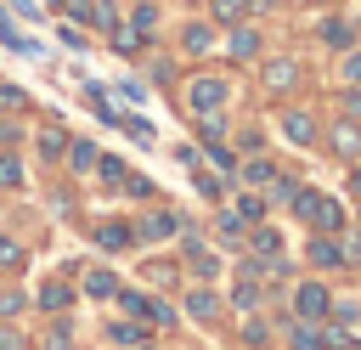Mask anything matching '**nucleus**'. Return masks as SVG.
<instances>
[{"instance_id": "nucleus-5", "label": "nucleus", "mask_w": 361, "mask_h": 350, "mask_svg": "<svg viewBox=\"0 0 361 350\" xmlns=\"http://www.w3.org/2000/svg\"><path fill=\"white\" fill-rule=\"evenodd\" d=\"M180 231V220L175 215H147L141 226H135V237H147V243H158V237H175Z\"/></svg>"}, {"instance_id": "nucleus-23", "label": "nucleus", "mask_w": 361, "mask_h": 350, "mask_svg": "<svg viewBox=\"0 0 361 350\" xmlns=\"http://www.w3.org/2000/svg\"><path fill=\"white\" fill-rule=\"evenodd\" d=\"M322 339H316V327H293V350H316Z\"/></svg>"}, {"instance_id": "nucleus-34", "label": "nucleus", "mask_w": 361, "mask_h": 350, "mask_svg": "<svg viewBox=\"0 0 361 350\" xmlns=\"http://www.w3.org/2000/svg\"><path fill=\"white\" fill-rule=\"evenodd\" d=\"M344 79H355V85H361V56H350V62H344Z\"/></svg>"}, {"instance_id": "nucleus-19", "label": "nucleus", "mask_w": 361, "mask_h": 350, "mask_svg": "<svg viewBox=\"0 0 361 350\" xmlns=\"http://www.w3.org/2000/svg\"><path fill=\"white\" fill-rule=\"evenodd\" d=\"M243 11H248V0H214V17H220V23H237Z\"/></svg>"}, {"instance_id": "nucleus-28", "label": "nucleus", "mask_w": 361, "mask_h": 350, "mask_svg": "<svg viewBox=\"0 0 361 350\" xmlns=\"http://www.w3.org/2000/svg\"><path fill=\"white\" fill-rule=\"evenodd\" d=\"M51 350H73V339H68V327H62V322L51 327Z\"/></svg>"}, {"instance_id": "nucleus-4", "label": "nucleus", "mask_w": 361, "mask_h": 350, "mask_svg": "<svg viewBox=\"0 0 361 350\" xmlns=\"http://www.w3.org/2000/svg\"><path fill=\"white\" fill-rule=\"evenodd\" d=\"M265 85H271V90H293V85H299V62H293V56L265 62Z\"/></svg>"}, {"instance_id": "nucleus-33", "label": "nucleus", "mask_w": 361, "mask_h": 350, "mask_svg": "<svg viewBox=\"0 0 361 350\" xmlns=\"http://www.w3.org/2000/svg\"><path fill=\"white\" fill-rule=\"evenodd\" d=\"M11 260H17V243H11V237H0V265H11Z\"/></svg>"}, {"instance_id": "nucleus-14", "label": "nucleus", "mask_w": 361, "mask_h": 350, "mask_svg": "<svg viewBox=\"0 0 361 350\" xmlns=\"http://www.w3.org/2000/svg\"><path fill=\"white\" fill-rule=\"evenodd\" d=\"M68 164H73V169H90V164H96V147H90V141H73V147H68Z\"/></svg>"}, {"instance_id": "nucleus-13", "label": "nucleus", "mask_w": 361, "mask_h": 350, "mask_svg": "<svg viewBox=\"0 0 361 350\" xmlns=\"http://www.w3.org/2000/svg\"><path fill=\"white\" fill-rule=\"evenodd\" d=\"M62 147H68V135H62L56 124H45V130H39V152H45V158H56Z\"/></svg>"}, {"instance_id": "nucleus-24", "label": "nucleus", "mask_w": 361, "mask_h": 350, "mask_svg": "<svg viewBox=\"0 0 361 350\" xmlns=\"http://www.w3.org/2000/svg\"><path fill=\"white\" fill-rule=\"evenodd\" d=\"M0 40H6V45H17V51H28V40H23V34L6 23V11H0Z\"/></svg>"}, {"instance_id": "nucleus-1", "label": "nucleus", "mask_w": 361, "mask_h": 350, "mask_svg": "<svg viewBox=\"0 0 361 350\" xmlns=\"http://www.w3.org/2000/svg\"><path fill=\"white\" fill-rule=\"evenodd\" d=\"M293 209H299L310 226H322V231H333V226H338V203H333V198H322V192H299V186H293Z\"/></svg>"}, {"instance_id": "nucleus-10", "label": "nucleus", "mask_w": 361, "mask_h": 350, "mask_svg": "<svg viewBox=\"0 0 361 350\" xmlns=\"http://www.w3.org/2000/svg\"><path fill=\"white\" fill-rule=\"evenodd\" d=\"M259 51V34L254 28H231V56H254Z\"/></svg>"}, {"instance_id": "nucleus-32", "label": "nucleus", "mask_w": 361, "mask_h": 350, "mask_svg": "<svg viewBox=\"0 0 361 350\" xmlns=\"http://www.w3.org/2000/svg\"><path fill=\"white\" fill-rule=\"evenodd\" d=\"M17 305H23V299H17V294H11V288H6V294H0V316H11V310H17Z\"/></svg>"}, {"instance_id": "nucleus-20", "label": "nucleus", "mask_w": 361, "mask_h": 350, "mask_svg": "<svg viewBox=\"0 0 361 350\" xmlns=\"http://www.w3.org/2000/svg\"><path fill=\"white\" fill-rule=\"evenodd\" d=\"M17 181H23V164L6 152V158H0V186H17Z\"/></svg>"}, {"instance_id": "nucleus-27", "label": "nucleus", "mask_w": 361, "mask_h": 350, "mask_svg": "<svg viewBox=\"0 0 361 350\" xmlns=\"http://www.w3.org/2000/svg\"><path fill=\"white\" fill-rule=\"evenodd\" d=\"M118 305H124V310H135V316H147V299H141V294H118Z\"/></svg>"}, {"instance_id": "nucleus-35", "label": "nucleus", "mask_w": 361, "mask_h": 350, "mask_svg": "<svg viewBox=\"0 0 361 350\" xmlns=\"http://www.w3.org/2000/svg\"><path fill=\"white\" fill-rule=\"evenodd\" d=\"M350 192H361V169H355V175H350Z\"/></svg>"}, {"instance_id": "nucleus-17", "label": "nucleus", "mask_w": 361, "mask_h": 350, "mask_svg": "<svg viewBox=\"0 0 361 350\" xmlns=\"http://www.w3.org/2000/svg\"><path fill=\"white\" fill-rule=\"evenodd\" d=\"M322 40H327V45H338V51H344V45H350V28H344V23H338V17H333V23H322Z\"/></svg>"}, {"instance_id": "nucleus-6", "label": "nucleus", "mask_w": 361, "mask_h": 350, "mask_svg": "<svg viewBox=\"0 0 361 350\" xmlns=\"http://www.w3.org/2000/svg\"><path fill=\"white\" fill-rule=\"evenodd\" d=\"M282 130H288V141H293V147H310V141H316V130H310V119H305V113H288V119H282Z\"/></svg>"}, {"instance_id": "nucleus-2", "label": "nucleus", "mask_w": 361, "mask_h": 350, "mask_svg": "<svg viewBox=\"0 0 361 350\" xmlns=\"http://www.w3.org/2000/svg\"><path fill=\"white\" fill-rule=\"evenodd\" d=\"M327 305H333V299H327V288H316V282H299V288H293V310H299L305 322H322V316H327Z\"/></svg>"}, {"instance_id": "nucleus-18", "label": "nucleus", "mask_w": 361, "mask_h": 350, "mask_svg": "<svg viewBox=\"0 0 361 350\" xmlns=\"http://www.w3.org/2000/svg\"><path fill=\"white\" fill-rule=\"evenodd\" d=\"M96 243H102V248H124V243H130V231H124V226H102V231H96Z\"/></svg>"}, {"instance_id": "nucleus-30", "label": "nucleus", "mask_w": 361, "mask_h": 350, "mask_svg": "<svg viewBox=\"0 0 361 350\" xmlns=\"http://www.w3.org/2000/svg\"><path fill=\"white\" fill-rule=\"evenodd\" d=\"M338 260H361V237H344L338 243Z\"/></svg>"}, {"instance_id": "nucleus-26", "label": "nucleus", "mask_w": 361, "mask_h": 350, "mask_svg": "<svg viewBox=\"0 0 361 350\" xmlns=\"http://www.w3.org/2000/svg\"><path fill=\"white\" fill-rule=\"evenodd\" d=\"M237 215H243V220H259V215H265V203H259V198H243V209H237Z\"/></svg>"}, {"instance_id": "nucleus-3", "label": "nucleus", "mask_w": 361, "mask_h": 350, "mask_svg": "<svg viewBox=\"0 0 361 350\" xmlns=\"http://www.w3.org/2000/svg\"><path fill=\"white\" fill-rule=\"evenodd\" d=\"M186 96H192V107H197V113H214V107L226 102V79L203 73V79H192V90H186Z\"/></svg>"}, {"instance_id": "nucleus-9", "label": "nucleus", "mask_w": 361, "mask_h": 350, "mask_svg": "<svg viewBox=\"0 0 361 350\" xmlns=\"http://www.w3.org/2000/svg\"><path fill=\"white\" fill-rule=\"evenodd\" d=\"M186 310H192V316H214V310H220V299H214L209 288H192V294H186Z\"/></svg>"}, {"instance_id": "nucleus-11", "label": "nucleus", "mask_w": 361, "mask_h": 350, "mask_svg": "<svg viewBox=\"0 0 361 350\" xmlns=\"http://www.w3.org/2000/svg\"><path fill=\"white\" fill-rule=\"evenodd\" d=\"M254 254H259V260H276V254H282V237L259 226V231H254Z\"/></svg>"}, {"instance_id": "nucleus-21", "label": "nucleus", "mask_w": 361, "mask_h": 350, "mask_svg": "<svg viewBox=\"0 0 361 350\" xmlns=\"http://www.w3.org/2000/svg\"><path fill=\"white\" fill-rule=\"evenodd\" d=\"M113 51H124V56H130V51H141V40H135V28H118V34H113Z\"/></svg>"}, {"instance_id": "nucleus-15", "label": "nucleus", "mask_w": 361, "mask_h": 350, "mask_svg": "<svg viewBox=\"0 0 361 350\" xmlns=\"http://www.w3.org/2000/svg\"><path fill=\"white\" fill-rule=\"evenodd\" d=\"M85 294H96V299H113L118 288H113V277H107V271H90V282H85Z\"/></svg>"}, {"instance_id": "nucleus-8", "label": "nucleus", "mask_w": 361, "mask_h": 350, "mask_svg": "<svg viewBox=\"0 0 361 350\" xmlns=\"http://www.w3.org/2000/svg\"><path fill=\"white\" fill-rule=\"evenodd\" d=\"M310 265H338V243H327V237H310Z\"/></svg>"}, {"instance_id": "nucleus-7", "label": "nucleus", "mask_w": 361, "mask_h": 350, "mask_svg": "<svg viewBox=\"0 0 361 350\" xmlns=\"http://www.w3.org/2000/svg\"><path fill=\"white\" fill-rule=\"evenodd\" d=\"M333 147H338L344 158H355V152H361V130H355V124H338V130H333Z\"/></svg>"}, {"instance_id": "nucleus-12", "label": "nucleus", "mask_w": 361, "mask_h": 350, "mask_svg": "<svg viewBox=\"0 0 361 350\" xmlns=\"http://www.w3.org/2000/svg\"><path fill=\"white\" fill-rule=\"evenodd\" d=\"M209 45H214V34H209L203 23H192V28H186V51H192V56H203Z\"/></svg>"}, {"instance_id": "nucleus-22", "label": "nucleus", "mask_w": 361, "mask_h": 350, "mask_svg": "<svg viewBox=\"0 0 361 350\" xmlns=\"http://www.w3.org/2000/svg\"><path fill=\"white\" fill-rule=\"evenodd\" d=\"M96 164H102V181H113V186L124 181V164H118V158H102V152H96Z\"/></svg>"}, {"instance_id": "nucleus-16", "label": "nucleus", "mask_w": 361, "mask_h": 350, "mask_svg": "<svg viewBox=\"0 0 361 350\" xmlns=\"http://www.w3.org/2000/svg\"><path fill=\"white\" fill-rule=\"evenodd\" d=\"M39 305H45V310H62V305H68V288H62V282H45V288H39Z\"/></svg>"}, {"instance_id": "nucleus-29", "label": "nucleus", "mask_w": 361, "mask_h": 350, "mask_svg": "<svg viewBox=\"0 0 361 350\" xmlns=\"http://www.w3.org/2000/svg\"><path fill=\"white\" fill-rule=\"evenodd\" d=\"M68 11H73V23H90V11H96V6H90V0H68Z\"/></svg>"}, {"instance_id": "nucleus-31", "label": "nucleus", "mask_w": 361, "mask_h": 350, "mask_svg": "<svg viewBox=\"0 0 361 350\" xmlns=\"http://www.w3.org/2000/svg\"><path fill=\"white\" fill-rule=\"evenodd\" d=\"M0 350H23V333H11V327H0Z\"/></svg>"}, {"instance_id": "nucleus-25", "label": "nucleus", "mask_w": 361, "mask_h": 350, "mask_svg": "<svg viewBox=\"0 0 361 350\" xmlns=\"http://www.w3.org/2000/svg\"><path fill=\"white\" fill-rule=\"evenodd\" d=\"M214 226H220V237H237V231H243V215H220Z\"/></svg>"}]
</instances>
